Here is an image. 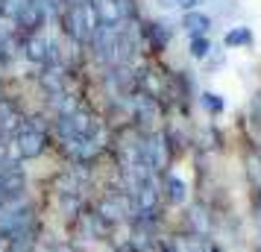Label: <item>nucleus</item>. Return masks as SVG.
<instances>
[{
	"label": "nucleus",
	"mask_w": 261,
	"mask_h": 252,
	"mask_svg": "<svg viewBox=\"0 0 261 252\" xmlns=\"http://www.w3.org/2000/svg\"><path fill=\"white\" fill-rule=\"evenodd\" d=\"M208 252H223V249H220V246H212V249H208Z\"/></svg>",
	"instance_id": "10"
},
{
	"label": "nucleus",
	"mask_w": 261,
	"mask_h": 252,
	"mask_svg": "<svg viewBox=\"0 0 261 252\" xmlns=\"http://www.w3.org/2000/svg\"><path fill=\"white\" fill-rule=\"evenodd\" d=\"M182 26L188 30L191 38L208 36V30H212V18H208L205 12H200V9H191V12H185V18H182Z\"/></svg>",
	"instance_id": "3"
},
{
	"label": "nucleus",
	"mask_w": 261,
	"mask_h": 252,
	"mask_svg": "<svg viewBox=\"0 0 261 252\" xmlns=\"http://www.w3.org/2000/svg\"><path fill=\"white\" fill-rule=\"evenodd\" d=\"M47 144H50L47 132L36 123H21L18 132H15V150H18L21 158H38L47 150Z\"/></svg>",
	"instance_id": "1"
},
{
	"label": "nucleus",
	"mask_w": 261,
	"mask_h": 252,
	"mask_svg": "<svg viewBox=\"0 0 261 252\" xmlns=\"http://www.w3.org/2000/svg\"><path fill=\"white\" fill-rule=\"evenodd\" d=\"M3 141H6V138H3V132H0V150H3Z\"/></svg>",
	"instance_id": "11"
},
{
	"label": "nucleus",
	"mask_w": 261,
	"mask_h": 252,
	"mask_svg": "<svg viewBox=\"0 0 261 252\" xmlns=\"http://www.w3.org/2000/svg\"><path fill=\"white\" fill-rule=\"evenodd\" d=\"M141 36L147 38V47L153 50V53H162L167 47V41H170V30L162 24H155V21H150V24H144Z\"/></svg>",
	"instance_id": "2"
},
{
	"label": "nucleus",
	"mask_w": 261,
	"mask_h": 252,
	"mask_svg": "<svg viewBox=\"0 0 261 252\" xmlns=\"http://www.w3.org/2000/svg\"><path fill=\"white\" fill-rule=\"evenodd\" d=\"M3 200H6V191H3V179H0V205H3Z\"/></svg>",
	"instance_id": "9"
},
{
	"label": "nucleus",
	"mask_w": 261,
	"mask_h": 252,
	"mask_svg": "<svg viewBox=\"0 0 261 252\" xmlns=\"http://www.w3.org/2000/svg\"><path fill=\"white\" fill-rule=\"evenodd\" d=\"M188 50H191V56H194V59H205V56H208V50H212V41H208V36H197V38H191Z\"/></svg>",
	"instance_id": "6"
},
{
	"label": "nucleus",
	"mask_w": 261,
	"mask_h": 252,
	"mask_svg": "<svg viewBox=\"0 0 261 252\" xmlns=\"http://www.w3.org/2000/svg\"><path fill=\"white\" fill-rule=\"evenodd\" d=\"M197 3H200V0H179V6H185V12L197 9Z\"/></svg>",
	"instance_id": "8"
},
{
	"label": "nucleus",
	"mask_w": 261,
	"mask_h": 252,
	"mask_svg": "<svg viewBox=\"0 0 261 252\" xmlns=\"http://www.w3.org/2000/svg\"><path fill=\"white\" fill-rule=\"evenodd\" d=\"M185 182L179 179L176 173H167V179H165V200L170 205H179V203H185Z\"/></svg>",
	"instance_id": "4"
},
{
	"label": "nucleus",
	"mask_w": 261,
	"mask_h": 252,
	"mask_svg": "<svg viewBox=\"0 0 261 252\" xmlns=\"http://www.w3.org/2000/svg\"><path fill=\"white\" fill-rule=\"evenodd\" d=\"M223 44L226 47H252V33L249 26H235L223 36Z\"/></svg>",
	"instance_id": "5"
},
{
	"label": "nucleus",
	"mask_w": 261,
	"mask_h": 252,
	"mask_svg": "<svg viewBox=\"0 0 261 252\" xmlns=\"http://www.w3.org/2000/svg\"><path fill=\"white\" fill-rule=\"evenodd\" d=\"M202 106L208 108L212 115H220V111L226 108V103H223V97H220V94H214V91H205V94H202Z\"/></svg>",
	"instance_id": "7"
},
{
	"label": "nucleus",
	"mask_w": 261,
	"mask_h": 252,
	"mask_svg": "<svg viewBox=\"0 0 261 252\" xmlns=\"http://www.w3.org/2000/svg\"><path fill=\"white\" fill-rule=\"evenodd\" d=\"M0 252H3V240H0Z\"/></svg>",
	"instance_id": "12"
}]
</instances>
